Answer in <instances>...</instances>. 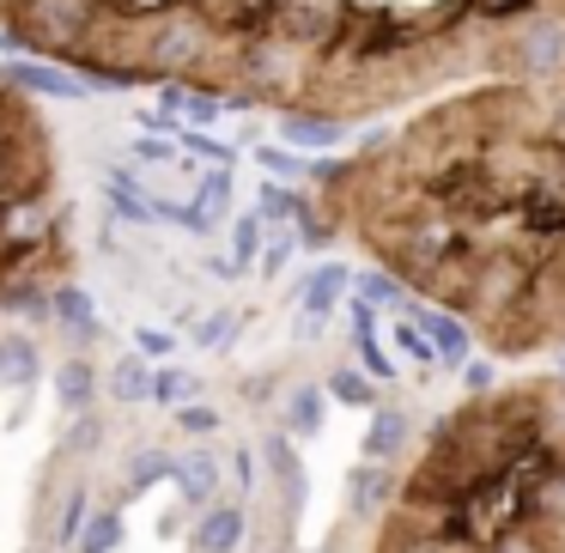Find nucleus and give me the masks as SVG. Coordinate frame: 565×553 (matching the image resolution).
<instances>
[{
  "instance_id": "1",
  "label": "nucleus",
  "mask_w": 565,
  "mask_h": 553,
  "mask_svg": "<svg viewBox=\"0 0 565 553\" xmlns=\"http://www.w3.org/2000/svg\"><path fill=\"white\" fill-rule=\"evenodd\" d=\"M0 38L92 92L189 86L359 128L565 67V0H0Z\"/></svg>"
},
{
  "instance_id": "2",
  "label": "nucleus",
  "mask_w": 565,
  "mask_h": 553,
  "mask_svg": "<svg viewBox=\"0 0 565 553\" xmlns=\"http://www.w3.org/2000/svg\"><path fill=\"white\" fill-rule=\"evenodd\" d=\"M310 177L334 232L492 353L565 347V67L456 86Z\"/></svg>"
},
{
  "instance_id": "3",
  "label": "nucleus",
  "mask_w": 565,
  "mask_h": 553,
  "mask_svg": "<svg viewBox=\"0 0 565 553\" xmlns=\"http://www.w3.org/2000/svg\"><path fill=\"white\" fill-rule=\"evenodd\" d=\"M74 280V201L38 98L0 74V317H50Z\"/></svg>"
},
{
  "instance_id": "4",
  "label": "nucleus",
  "mask_w": 565,
  "mask_h": 553,
  "mask_svg": "<svg viewBox=\"0 0 565 553\" xmlns=\"http://www.w3.org/2000/svg\"><path fill=\"white\" fill-rule=\"evenodd\" d=\"M407 322L426 334V347H431V359H438V365H456V371L468 365L475 329H468L462 317H450V310H438V305H414V310H407Z\"/></svg>"
},
{
  "instance_id": "5",
  "label": "nucleus",
  "mask_w": 565,
  "mask_h": 553,
  "mask_svg": "<svg viewBox=\"0 0 565 553\" xmlns=\"http://www.w3.org/2000/svg\"><path fill=\"white\" fill-rule=\"evenodd\" d=\"M0 74L13 79L19 92H31V98H86L92 92L74 67H55V62H13V67H0Z\"/></svg>"
},
{
  "instance_id": "6",
  "label": "nucleus",
  "mask_w": 565,
  "mask_h": 553,
  "mask_svg": "<svg viewBox=\"0 0 565 553\" xmlns=\"http://www.w3.org/2000/svg\"><path fill=\"white\" fill-rule=\"evenodd\" d=\"M171 480H177V499H183V504H201V511H207V504L220 499V456H213L207 444H195L189 456H177Z\"/></svg>"
},
{
  "instance_id": "7",
  "label": "nucleus",
  "mask_w": 565,
  "mask_h": 553,
  "mask_svg": "<svg viewBox=\"0 0 565 553\" xmlns=\"http://www.w3.org/2000/svg\"><path fill=\"white\" fill-rule=\"evenodd\" d=\"M244 541V511L237 504H207L189 529V553H237Z\"/></svg>"
},
{
  "instance_id": "8",
  "label": "nucleus",
  "mask_w": 565,
  "mask_h": 553,
  "mask_svg": "<svg viewBox=\"0 0 565 553\" xmlns=\"http://www.w3.org/2000/svg\"><path fill=\"white\" fill-rule=\"evenodd\" d=\"M390 492H395V468L390 462H359L353 480H347V511L371 517V511H383V504H390Z\"/></svg>"
},
{
  "instance_id": "9",
  "label": "nucleus",
  "mask_w": 565,
  "mask_h": 553,
  "mask_svg": "<svg viewBox=\"0 0 565 553\" xmlns=\"http://www.w3.org/2000/svg\"><path fill=\"white\" fill-rule=\"evenodd\" d=\"M50 322H62V329H74L79 341H92V334H104V322H98V310H92V298L79 293L74 280H62L50 293Z\"/></svg>"
},
{
  "instance_id": "10",
  "label": "nucleus",
  "mask_w": 565,
  "mask_h": 553,
  "mask_svg": "<svg viewBox=\"0 0 565 553\" xmlns=\"http://www.w3.org/2000/svg\"><path fill=\"white\" fill-rule=\"evenodd\" d=\"M38 341H31V334H19V329H7L0 334V383H7V390H31V383H38Z\"/></svg>"
},
{
  "instance_id": "11",
  "label": "nucleus",
  "mask_w": 565,
  "mask_h": 553,
  "mask_svg": "<svg viewBox=\"0 0 565 553\" xmlns=\"http://www.w3.org/2000/svg\"><path fill=\"white\" fill-rule=\"evenodd\" d=\"M92 395H98V365H92V359H62V365H55V402H62L67 414H86Z\"/></svg>"
},
{
  "instance_id": "12",
  "label": "nucleus",
  "mask_w": 565,
  "mask_h": 553,
  "mask_svg": "<svg viewBox=\"0 0 565 553\" xmlns=\"http://www.w3.org/2000/svg\"><path fill=\"white\" fill-rule=\"evenodd\" d=\"M262 450H268V468H274V480L286 487V517L298 523V511H305V462L292 456V438H286V432H280V438H268Z\"/></svg>"
},
{
  "instance_id": "13",
  "label": "nucleus",
  "mask_w": 565,
  "mask_h": 553,
  "mask_svg": "<svg viewBox=\"0 0 565 553\" xmlns=\"http://www.w3.org/2000/svg\"><path fill=\"white\" fill-rule=\"evenodd\" d=\"M407 444V414L402 407H371L365 426V462H395V450Z\"/></svg>"
},
{
  "instance_id": "14",
  "label": "nucleus",
  "mask_w": 565,
  "mask_h": 553,
  "mask_svg": "<svg viewBox=\"0 0 565 553\" xmlns=\"http://www.w3.org/2000/svg\"><path fill=\"white\" fill-rule=\"evenodd\" d=\"M353 286V274L341 268V262H329V268H317L305 286H298V305H305V317H329L334 305H341V293Z\"/></svg>"
},
{
  "instance_id": "15",
  "label": "nucleus",
  "mask_w": 565,
  "mask_h": 553,
  "mask_svg": "<svg viewBox=\"0 0 565 553\" xmlns=\"http://www.w3.org/2000/svg\"><path fill=\"white\" fill-rule=\"evenodd\" d=\"M322 414H329V395H322V383H298V390L286 395V432H292V438H317V432H322Z\"/></svg>"
},
{
  "instance_id": "16",
  "label": "nucleus",
  "mask_w": 565,
  "mask_h": 553,
  "mask_svg": "<svg viewBox=\"0 0 565 553\" xmlns=\"http://www.w3.org/2000/svg\"><path fill=\"white\" fill-rule=\"evenodd\" d=\"M122 535H128L122 511H116V504H104V511H92L86 523H79V541H74V547H79V553H116V547H122Z\"/></svg>"
},
{
  "instance_id": "17",
  "label": "nucleus",
  "mask_w": 565,
  "mask_h": 553,
  "mask_svg": "<svg viewBox=\"0 0 565 553\" xmlns=\"http://www.w3.org/2000/svg\"><path fill=\"white\" fill-rule=\"evenodd\" d=\"M280 135L292 140V152H305V147H341L347 128L329 123V116H280Z\"/></svg>"
},
{
  "instance_id": "18",
  "label": "nucleus",
  "mask_w": 565,
  "mask_h": 553,
  "mask_svg": "<svg viewBox=\"0 0 565 553\" xmlns=\"http://www.w3.org/2000/svg\"><path fill=\"white\" fill-rule=\"evenodd\" d=\"M322 395L341 402V407H377V383H371L365 371H353V365H334L329 383H322Z\"/></svg>"
},
{
  "instance_id": "19",
  "label": "nucleus",
  "mask_w": 565,
  "mask_h": 553,
  "mask_svg": "<svg viewBox=\"0 0 565 553\" xmlns=\"http://www.w3.org/2000/svg\"><path fill=\"white\" fill-rule=\"evenodd\" d=\"M110 395L116 402H152V371H147V359L140 353H128V359H116V371H110Z\"/></svg>"
},
{
  "instance_id": "20",
  "label": "nucleus",
  "mask_w": 565,
  "mask_h": 553,
  "mask_svg": "<svg viewBox=\"0 0 565 553\" xmlns=\"http://www.w3.org/2000/svg\"><path fill=\"white\" fill-rule=\"evenodd\" d=\"M92 517V487L79 480V487H67V499H62V517H55V547H74L79 541V523Z\"/></svg>"
},
{
  "instance_id": "21",
  "label": "nucleus",
  "mask_w": 565,
  "mask_h": 553,
  "mask_svg": "<svg viewBox=\"0 0 565 553\" xmlns=\"http://www.w3.org/2000/svg\"><path fill=\"white\" fill-rule=\"evenodd\" d=\"M171 468H177V456H164V450H140L135 462H128V499L152 492L159 480H171Z\"/></svg>"
},
{
  "instance_id": "22",
  "label": "nucleus",
  "mask_w": 565,
  "mask_h": 553,
  "mask_svg": "<svg viewBox=\"0 0 565 553\" xmlns=\"http://www.w3.org/2000/svg\"><path fill=\"white\" fill-rule=\"evenodd\" d=\"M402 293H407V286L395 280V274H383V268L359 274V305H371V310H395V305H402Z\"/></svg>"
},
{
  "instance_id": "23",
  "label": "nucleus",
  "mask_w": 565,
  "mask_h": 553,
  "mask_svg": "<svg viewBox=\"0 0 565 553\" xmlns=\"http://www.w3.org/2000/svg\"><path fill=\"white\" fill-rule=\"evenodd\" d=\"M189 395H195V377H189V371H152V402L183 407Z\"/></svg>"
},
{
  "instance_id": "24",
  "label": "nucleus",
  "mask_w": 565,
  "mask_h": 553,
  "mask_svg": "<svg viewBox=\"0 0 565 553\" xmlns=\"http://www.w3.org/2000/svg\"><path fill=\"white\" fill-rule=\"evenodd\" d=\"M232 249H237V262H256V249H262V213H244V220L232 225Z\"/></svg>"
},
{
  "instance_id": "25",
  "label": "nucleus",
  "mask_w": 565,
  "mask_h": 553,
  "mask_svg": "<svg viewBox=\"0 0 565 553\" xmlns=\"http://www.w3.org/2000/svg\"><path fill=\"white\" fill-rule=\"evenodd\" d=\"M262 249H268V256H262V274H280V268H286V262H292L305 244H298V232H274Z\"/></svg>"
},
{
  "instance_id": "26",
  "label": "nucleus",
  "mask_w": 565,
  "mask_h": 553,
  "mask_svg": "<svg viewBox=\"0 0 565 553\" xmlns=\"http://www.w3.org/2000/svg\"><path fill=\"white\" fill-rule=\"evenodd\" d=\"M292 201H298L292 183H268L262 189V220H292Z\"/></svg>"
},
{
  "instance_id": "27",
  "label": "nucleus",
  "mask_w": 565,
  "mask_h": 553,
  "mask_svg": "<svg viewBox=\"0 0 565 553\" xmlns=\"http://www.w3.org/2000/svg\"><path fill=\"white\" fill-rule=\"evenodd\" d=\"M177 426H183L189 438H207V432H220V414H213V407L183 402V407H177Z\"/></svg>"
},
{
  "instance_id": "28",
  "label": "nucleus",
  "mask_w": 565,
  "mask_h": 553,
  "mask_svg": "<svg viewBox=\"0 0 565 553\" xmlns=\"http://www.w3.org/2000/svg\"><path fill=\"white\" fill-rule=\"evenodd\" d=\"M98 444H104V419L79 414V426L67 432V456H86V450H98Z\"/></svg>"
},
{
  "instance_id": "29",
  "label": "nucleus",
  "mask_w": 565,
  "mask_h": 553,
  "mask_svg": "<svg viewBox=\"0 0 565 553\" xmlns=\"http://www.w3.org/2000/svg\"><path fill=\"white\" fill-rule=\"evenodd\" d=\"M359 365H365L371 383H395V365L377 353V334H371V341H359Z\"/></svg>"
},
{
  "instance_id": "30",
  "label": "nucleus",
  "mask_w": 565,
  "mask_h": 553,
  "mask_svg": "<svg viewBox=\"0 0 565 553\" xmlns=\"http://www.w3.org/2000/svg\"><path fill=\"white\" fill-rule=\"evenodd\" d=\"M232 329H237V317H232V310H220V317H207L195 329V347H225V341H232Z\"/></svg>"
},
{
  "instance_id": "31",
  "label": "nucleus",
  "mask_w": 565,
  "mask_h": 553,
  "mask_svg": "<svg viewBox=\"0 0 565 553\" xmlns=\"http://www.w3.org/2000/svg\"><path fill=\"white\" fill-rule=\"evenodd\" d=\"M256 159H262V171H274V177H298V171H310V164L298 159V152H280V147H262Z\"/></svg>"
},
{
  "instance_id": "32",
  "label": "nucleus",
  "mask_w": 565,
  "mask_h": 553,
  "mask_svg": "<svg viewBox=\"0 0 565 553\" xmlns=\"http://www.w3.org/2000/svg\"><path fill=\"white\" fill-rule=\"evenodd\" d=\"M135 347H140V359H171V353H177V341H171L164 329H140Z\"/></svg>"
},
{
  "instance_id": "33",
  "label": "nucleus",
  "mask_w": 565,
  "mask_h": 553,
  "mask_svg": "<svg viewBox=\"0 0 565 553\" xmlns=\"http://www.w3.org/2000/svg\"><path fill=\"white\" fill-rule=\"evenodd\" d=\"M462 390H468V395H487V390H492V365L468 359V365H462Z\"/></svg>"
},
{
  "instance_id": "34",
  "label": "nucleus",
  "mask_w": 565,
  "mask_h": 553,
  "mask_svg": "<svg viewBox=\"0 0 565 553\" xmlns=\"http://www.w3.org/2000/svg\"><path fill=\"white\" fill-rule=\"evenodd\" d=\"M189 147H195L201 159H213V164H232V152H225L220 140H207V135H189Z\"/></svg>"
},
{
  "instance_id": "35",
  "label": "nucleus",
  "mask_w": 565,
  "mask_h": 553,
  "mask_svg": "<svg viewBox=\"0 0 565 553\" xmlns=\"http://www.w3.org/2000/svg\"><path fill=\"white\" fill-rule=\"evenodd\" d=\"M140 164H164V159H171V147H164V140H140Z\"/></svg>"
},
{
  "instance_id": "36",
  "label": "nucleus",
  "mask_w": 565,
  "mask_h": 553,
  "mask_svg": "<svg viewBox=\"0 0 565 553\" xmlns=\"http://www.w3.org/2000/svg\"><path fill=\"white\" fill-rule=\"evenodd\" d=\"M232 475H237V487H244V492H249V475H256V468H249V456H244V450H237V456H232Z\"/></svg>"
}]
</instances>
